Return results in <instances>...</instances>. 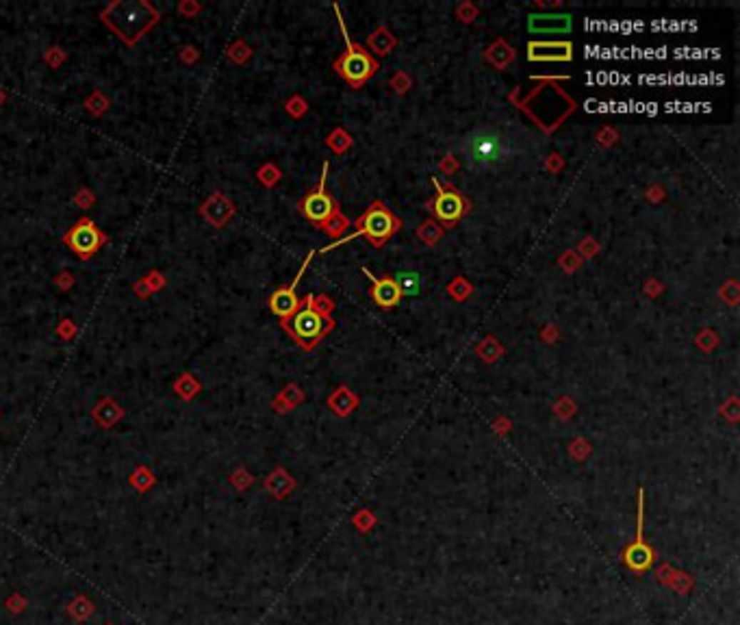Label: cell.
<instances>
[{
    "mask_svg": "<svg viewBox=\"0 0 740 625\" xmlns=\"http://www.w3.org/2000/svg\"><path fill=\"white\" fill-rule=\"evenodd\" d=\"M395 282H397V287H400L402 296H417V294H419L421 278H419V274H415V271H402V274H397Z\"/></svg>",
    "mask_w": 740,
    "mask_h": 625,
    "instance_id": "13",
    "label": "cell"
},
{
    "mask_svg": "<svg viewBox=\"0 0 740 625\" xmlns=\"http://www.w3.org/2000/svg\"><path fill=\"white\" fill-rule=\"evenodd\" d=\"M310 256H313V254H308V259L304 261L302 269L298 271V276H295L293 282H291V287H283V289L274 291V296L270 298V309H272L278 317H283V319H289V317L300 309V300H298V296H295V287H298V282H300V278H302V274H304V269H306Z\"/></svg>",
    "mask_w": 740,
    "mask_h": 625,
    "instance_id": "10",
    "label": "cell"
},
{
    "mask_svg": "<svg viewBox=\"0 0 740 625\" xmlns=\"http://www.w3.org/2000/svg\"><path fill=\"white\" fill-rule=\"evenodd\" d=\"M339 26H341V35L345 39V54L341 56V59L337 61V72L352 85V87H360L365 85L369 79H372L378 70V64L376 59L369 52H365L360 46H354L350 35H348V29L343 24V18L339 16Z\"/></svg>",
    "mask_w": 740,
    "mask_h": 625,
    "instance_id": "3",
    "label": "cell"
},
{
    "mask_svg": "<svg viewBox=\"0 0 740 625\" xmlns=\"http://www.w3.org/2000/svg\"><path fill=\"white\" fill-rule=\"evenodd\" d=\"M656 554L652 551V547H647V543L643 541V493H641V501H639V532H637V541H634L625 554L623 560L629 566L632 571H645L652 566Z\"/></svg>",
    "mask_w": 740,
    "mask_h": 625,
    "instance_id": "7",
    "label": "cell"
},
{
    "mask_svg": "<svg viewBox=\"0 0 740 625\" xmlns=\"http://www.w3.org/2000/svg\"><path fill=\"white\" fill-rule=\"evenodd\" d=\"M68 246L83 259H89L100 246H102V235L89 219H81L68 235Z\"/></svg>",
    "mask_w": 740,
    "mask_h": 625,
    "instance_id": "6",
    "label": "cell"
},
{
    "mask_svg": "<svg viewBox=\"0 0 740 625\" xmlns=\"http://www.w3.org/2000/svg\"><path fill=\"white\" fill-rule=\"evenodd\" d=\"M285 328L287 332L298 341V344L306 350H310L317 341H320L330 328H333V321L328 317H324L320 311H317L310 300L298 309L287 321H285Z\"/></svg>",
    "mask_w": 740,
    "mask_h": 625,
    "instance_id": "4",
    "label": "cell"
},
{
    "mask_svg": "<svg viewBox=\"0 0 740 625\" xmlns=\"http://www.w3.org/2000/svg\"><path fill=\"white\" fill-rule=\"evenodd\" d=\"M527 29L532 33H567L571 29V16H560V14H552V16H543V14H534L527 20Z\"/></svg>",
    "mask_w": 740,
    "mask_h": 625,
    "instance_id": "12",
    "label": "cell"
},
{
    "mask_svg": "<svg viewBox=\"0 0 740 625\" xmlns=\"http://www.w3.org/2000/svg\"><path fill=\"white\" fill-rule=\"evenodd\" d=\"M432 183L437 187V198L432 200V211L445 226H454L465 215V200L456 191L443 189L439 185V181H432Z\"/></svg>",
    "mask_w": 740,
    "mask_h": 625,
    "instance_id": "8",
    "label": "cell"
},
{
    "mask_svg": "<svg viewBox=\"0 0 740 625\" xmlns=\"http://www.w3.org/2000/svg\"><path fill=\"white\" fill-rule=\"evenodd\" d=\"M573 46L569 41H530L527 59L530 61H571Z\"/></svg>",
    "mask_w": 740,
    "mask_h": 625,
    "instance_id": "9",
    "label": "cell"
},
{
    "mask_svg": "<svg viewBox=\"0 0 740 625\" xmlns=\"http://www.w3.org/2000/svg\"><path fill=\"white\" fill-rule=\"evenodd\" d=\"M326 226H328V233H330V235H339L341 231L348 229L350 224H348V219H345L343 215H339V213L335 211V213L330 215V219L326 221Z\"/></svg>",
    "mask_w": 740,
    "mask_h": 625,
    "instance_id": "14",
    "label": "cell"
},
{
    "mask_svg": "<svg viewBox=\"0 0 740 625\" xmlns=\"http://www.w3.org/2000/svg\"><path fill=\"white\" fill-rule=\"evenodd\" d=\"M326 174H328V163H324L322 181H320V185H317V189H313V194H308L300 204L304 217L315 226H324L330 219V215L337 211V202L326 191Z\"/></svg>",
    "mask_w": 740,
    "mask_h": 625,
    "instance_id": "5",
    "label": "cell"
},
{
    "mask_svg": "<svg viewBox=\"0 0 740 625\" xmlns=\"http://www.w3.org/2000/svg\"><path fill=\"white\" fill-rule=\"evenodd\" d=\"M400 226H402V221H400L382 202H374L372 206H369V209L363 213V217L356 221V231H354L352 235L339 239L337 244L326 246L324 252H328V250H333V248H337V246H341V244H348V241L356 239L358 235H360V237H367L369 244H374L376 248H380L389 237H393V235L400 231Z\"/></svg>",
    "mask_w": 740,
    "mask_h": 625,
    "instance_id": "2",
    "label": "cell"
},
{
    "mask_svg": "<svg viewBox=\"0 0 740 625\" xmlns=\"http://www.w3.org/2000/svg\"><path fill=\"white\" fill-rule=\"evenodd\" d=\"M462 152L473 167H500L512 156V141L502 131L480 129L465 137Z\"/></svg>",
    "mask_w": 740,
    "mask_h": 625,
    "instance_id": "1",
    "label": "cell"
},
{
    "mask_svg": "<svg viewBox=\"0 0 740 625\" xmlns=\"http://www.w3.org/2000/svg\"><path fill=\"white\" fill-rule=\"evenodd\" d=\"M365 274L372 278V298L378 306L382 309H393L400 304L402 300V291L397 287L395 278L391 276H385V278H374L372 274H369V269H365Z\"/></svg>",
    "mask_w": 740,
    "mask_h": 625,
    "instance_id": "11",
    "label": "cell"
}]
</instances>
